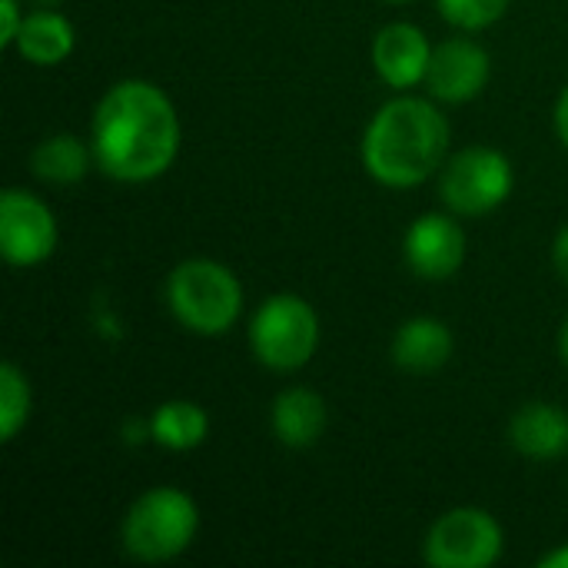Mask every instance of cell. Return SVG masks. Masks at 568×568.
<instances>
[{"instance_id": "1", "label": "cell", "mask_w": 568, "mask_h": 568, "mask_svg": "<svg viewBox=\"0 0 568 568\" xmlns=\"http://www.w3.org/2000/svg\"><path fill=\"white\" fill-rule=\"evenodd\" d=\"M180 116L163 87L130 77L113 83L90 123L97 170L116 183H150L163 176L180 153Z\"/></svg>"}, {"instance_id": "2", "label": "cell", "mask_w": 568, "mask_h": 568, "mask_svg": "<svg viewBox=\"0 0 568 568\" xmlns=\"http://www.w3.org/2000/svg\"><path fill=\"white\" fill-rule=\"evenodd\" d=\"M453 126L436 100L399 93L383 103L363 130V170L389 186L413 190L436 176L449 160Z\"/></svg>"}, {"instance_id": "3", "label": "cell", "mask_w": 568, "mask_h": 568, "mask_svg": "<svg viewBox=\"0 0 568 568\" xmlns=\"http://www.w3.org/2000/svg\"><path fill=\"white\" fill-rule=\"evenodd\" d=\"M243 303L240 276L216 260H183L166 276V306L186 333L226 336L240 323Z\"/></svg>"}, {"instance_id": "4", "label": "cell", "mask_w": 568, "mask_h": 568, "mask_svg": "<svg viewBox=\"0 0 568 568\" xmlns=\"http://www.w3.org/2000/svg\"><path fill=\"white\" fill-rule=\"evenodd\" d=\"M200 532V509L193 496L176 486H153L133 499L120 523L123 552L136 562L156 566L183 556Z\"/></svg>"}, {"instance_id": "5", "label": "cell", "mask_w": 568, "mask_h": 568, "mask_svg": "<svg viewBox=\"0 0 568 568\" xmlns=\"http://www.w3.org/2000/svg\"><path fill=\"white\" fill-rule=\"evenodd\" d=\"M320 313L296 293H276L250 320V353L273 373L303 369L320 349Z\"/></svg>"}, {"instance_id": "6", "label": "cell", "mask_w": 568, "mask_h": 568, "mask_svg": "<svg viewBox=\"0 0 568 568\" xmlns=\"http://www.w3.org/2000/svg\"><path fill=\"white\" fill-rule=\"evenodd\" d=\"M516 186L513 160L496 146H466L449 153L439 170L443 206L456 216H486L499 210Z\"/></svg>"}, {"instance_id": "7", "label": "cell", "mask_w": 568, "mask_h": 568, "mask_svg": "<svg viewBox=\"0 0 568 568\" xmlns=\"http://www.w3.org/2000/svg\"><path fill=\"white\" fill-rule=\"evenodd\" d=\"M506 552L499 519L479 506H456L443 513L423 542V559L433 568H493Z\"/></svg>"}, {"instance_id": "8", "label": "cell", "mask_w": 568, "mask_h": 568, "mask_svg": "<svg viewBox=\"0 0 568 568\" xmlns=\"http://www.w3.org/2000/svg\"><path fill=\"white\" fill-rule=\"evenodd\" d=\"M60 226L53 210L30 190L10 186L0 196V253L10 266L30 270L53 256Z\"/></svg>"}, {"instance_id": "9", "label": "cell", "mask_w": 568, "mask_h": 568, "mask_svg": "<svg viewBox=\"0 0 568 568\" xmlns=\"http://www.w3.org/2000/svg\"><path fill=\"white\" fill-rule=\"evenodd\" d=\"M403 256L419 280H453L466 263V233L456 223V213L416 216L403 236Z\"/></svg>"}, {"instance_id": "10", "label": "cell", "mask_w": 568, "mask_h": 568, "mask_svg": "<svg viewBox=\"0 0 568 568\" xmlns=\"http://www.w3.org/2000/svg\"><path fill=\"white\" fill-rule=\"evenodd\" d=\"M493 60L489 50L473 37H449L433 47V63L426 73L429 97L436 103H469L489 87Z\"/></svg>"}, {"instance_id": "11", "label": "cell", "mask_w": 568, "mask_h": 568, "mask_svg": "<svg viewBox=\"0 0 568 568\" xmlns=\"http://www.w3.org/2000/svg\"><path fill=\"white\" fill-rule=\"evenodd\" d=\"M429 63H433V43L409 20H393L373 37V67L379 80L393 90H413L426 83Z\"/></svg>"}, {"instance_id": "12", "label": "cell", "mask_w": 568, "mask_h": 568, "mask_svg": "<svg viewBox=\"0 0 568 568\" xmlns=\"http://www.w3.org/2000/svg\"><path fill=\"white\" fill-rule=\"evenodd\" d=\"M453 349H456L453 329L436 316L406 320L389 343V356H393L396 369H403L409 376L439 373L453 359Z\"/></svg>"}, {"instance_id": "13", "label": "cell", "mask_w": 568, "mask_h": 568, "mask_svg": "<svg viewBox=\"0 0 568 568\" xmlns=\"http://www.w3.org/2000/svg\"><path fill=\"white\" fill-rule=\"evenodd\" d=\"M509 443L519 456L552 463L568 453V413L556 403H526L509 423Z\"/></svg>"}, {"instance_id": "14", "label": "cell", "mask_w": 568, "mask_h": 568, "mask_svg": "<svg viewBox=\"0 0 568 568\" xmlns=\"http://www.w3.org/2000/svg\"><path fill=\"white\" fill-rule=\"evenodd\" d=\"M270 426L280 446L310 449L326 433V399L310 386H286L270 406Z\"/></svg>"}, {"instance_id": "15", "label": "cell", "mask_w": 568, "mask_h": 568, "mask_svg": "<svg viewBox=\"0 0 568 568\" xmlns=\"http://www.w3.org/2000/svg\"><path fill=\"white\" fill-rule=\"evenodd\" d=\"M73 47H77L73 23L53 7H40L27 13L10 50H17V57L33 67H57L73 53Z\"/></svg>"}, {"instance_id": "16", "label": "cell", "mask_w": 568, "mask_h": 568, "mask_svg": "<svg viewBox=\"0 0 568 568\" xmlns=\"http://www.w3.org/2000/svg\"><path fill=\"white\" fill-rule=\"evenodd\" d=\"M90 166H97L90 140H80L73 133H53L43 136L33 153H30V170L37 180L53 183V186H73L80 183Z\"/></svg>"}, {"instance_id": "17", "label": "cell", "mask_w": 568, "mask_h": 568, "mask_svg": "<svg viewBox=\"0 0 568 568\" xmlns=\"http://www.w3.org/2000/svg\"><path fill=\"white\" fill-rule=\"evenodd\" d=\"M146 436L170 453H190L206 443L210 413L193 399H166L153 409L146 423Z\"/></svg>"}, {"instance_id": "18", "label": "cell", "mask_w": 568, "mask_h": 568, "mask_svg": "<svg viewBox=\"0 0 568 568\" xmlns=\"http://www.w3.org/2000/svg\"><path fill=\"white\" fill-rule=\"evenodd\" d=\"M33 409V389L17 363L0 366V443H13Z\"/></svg>"}, {"instance_id": "19", "label": "cell", "mask_w": 568, "mask_h": 568, "mask_svg": "<svg viewBox=\"0 0 568 568\" xmlns=\"http://www.w3.org/2000/svg\"><path fill=\"white\" fill-rule=\"evenodd\" d=\"M509 3L513 0H436L443 20L463 33H476V30L493 27L496 20L506 17Z\"/></svg>"}, {"instance_id": "20", "label": "cell", "mask_w": 568, "mask_h": 568, "mask_svg": "<svg viewBox=\"0 0 568 568\" xmlns=\"http://www.w3.org/2000/svg\"><path fill=\"white\" fill-rule=\"evenodd\" d=\"M27 13H23V0H0V47H13L20 27H23Z\"/></svg>"}, {"instance_id": "21", "label": "cell", "mask_w": 568, "mask_h": 568, "mask_svg": "<svg viewBox=\"0 0 568 568\" xmlns=\"http://www.w3.org/2000/svg\"><path fill=\"white\" fill-rule=\"evenodd\" d=\"M552 266H556L559 280L568 286V223L556 233V243H552Z\"/></svg>"}, {"instance_id": "22", "label": "cell", "mask_w": 568, "mask_h": 568, "mask_svg": "<svg viewBox=\"0 0 568 568\" xmlns=\"http://www.w3.org/2000/svg\"><path fill=\"white\" fill-rule=\"evenodd\" d=\"M556 136H559V143L568 150V87L559 93V100H556Z\"/></svg>"}, {"instance_id": "23", "label": "cell", "mask_w": 568, "mask_h": 568, "mask_svg": "<svg viewBox=\"0 0 568 568\" xmlns=\"http://www.w3.org/2000/svg\"><path fill=\"white\" fill-rule=\"evenodd\" d=\"M539 568H568V542L566 546H559V549H552L549 556H542V559H539Z\"/></svg>"}, {"instance_id": "24", "label": "cell", "mask_w": 568, "mask_h": 568, "mask_svg": "<svg viewBox=\"0 0 568 568\" xmlns=\"http://www.w3.org/2000/svg\"><path fill=\"white\" fill-rule=\"evenodd\" d=\"M559 353H562V359H566L568 366V320L562 323V329H559Z\"/></svg>"}, {"instance_id": "25", "label": "cell", "mask_w": 568, "mask_h": 568, "mask_svg": "<svg viewBox=\"0 0 568 568\" xmlns=\"http://www.w3.org/2000/svg\"><path fill=\"white\" fill-rule=\"evenodd\" d=\"M33 3H37V7H57L60 0H33Z\"/></svg>"}, {"instance_id": "26", "label": "cell", "mask_w": 568, "mask_h": 568, "mask_svg": "<svg viewBox=\"0 0 568 568\" xmlns=\"http://www.w3.org/2000/svg\"><path fill=\"white\" fill-rule=\"evenodd\" d=\"M386 3H409V0H386Z\"/></svg>"}]
</instances>
